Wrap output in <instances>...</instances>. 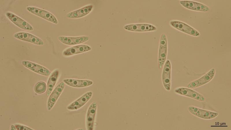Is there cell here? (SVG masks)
<instances>
[{"label":"cell","mask_w":231,"mask_h":130,"mask_svg":"<svg viewBox=\"0 0 231 130\" xmlns=\"http://www.w3.org/2000/svg\"><path fill=\"white\" fill-rule=\"evenodd\" d=\"M215 74V69L213 68L200 78L189 83L187 85V87L191 88H195L204 85L213 79Z\"/></svg>","instance_id":"cell-4"},{"label":"cell","mask_w":231,"mask_h":130,"mask_svg":"<svg viewBox=\"0 0 231 130\" xmlns=\"http://www.w3.org/2000/svg\"><path fill=\"white\" fill-rule=\"evenodd\" d=\"M14 37L18 39L27 42L38 45H43L44 43L43 41L38 37L31 34L20 32L15 34Z\"/></svg>","instance_id":"cell-15"},{"label":"cell","mask_w":231,"mask_h":130,"mask_svg":"<svg viewBox=\"0 0 231 130\" xmlns=\"http://www.w3.org/2000/svg\"><path fill=\"white\" fill-rule=\"evenodd\" d=\"M10 130H17L15 125H12L10 127Z\"/></svg>","instance_id":"cell-23"},{"label":"cell","mask_w":231,"mask_h":130,"mask_svg":"<svg viewBox=\"0 0 231 130\" xmlns=\"http://www.w3.org/2000/svg\"><path fill=\"white\" fill-rule=\"evenodd\" d=\"M124 29L128 31L134 32L154 31L157 30L154 26L147 23L134 24L125 25Z\"/></svg>","instance_id":"cell-10"},{"label":"cell","mask_w":231,"mask_h":130,"mask_svg":"<svg viewBox=\"0 0 231 130\" xmlns=\"http://www.w3.org/2000/svg\"><path fill=\"white\" fill-rule=\"evenodd\" d=\"M174 91L177 94L200 101H204L205 100V98L202 95L190 88L178 87L175 88Z\"/></svg>","instance_id":"cell-6"},{"label":"cell","mask_w":231,"mask_h":130,"mask_svg":"<svg viewBox=\"0 0 231 130\" xmlns=\"http://www.w3.org/2000/svg\"><path fill=\"white\" fill-rule=\"evenodd\" d=\"M172 65L169 60H166L163 66L162 74V81L165 89L168 91L171 90Z\"/></svg>","instance_id":"cell-7"},{"label":"cell","mask_w":231,"mask_h":130,"mask_svg":"<svg viewBox=\"0 0 231 130\" xmlns=\"http://www.w3.org/2000/svg\"><path fill=\"white\" fill-rule=\"evenodd\" d=\"M30 12L55 24H57L58 21L55 16L47 11L34 7H28L26 8Z\"/></svg>","instance_id":"cell-5"},{"label":"cell","mask_w":231,"mask_h":130,"mask_svg":"<svg viewBox=\"0 0 231 130\" xmlns=\"http://www.w3.org/2000/svg\"><path fill=\"white\" fill-rule=\"evenodd\" d=\"M188 109L189 112L193 115L203 119H213L217 117L219 115L217 112L203 109L193 106H189Z\"/></svg>","instance_id":"cell-3"},{"label":"cell","mask_w":231,"mask_h":130,"mask_svg":"<svg viewBox=\"0 0 231 130\" xmlns=\"http://www.w3.org/2000/svg\"><path fill=\"white\" fill-rule=\"evenodd\" d=\"M93 7L92 5H88L68 13L67 16L69 18H77L83 17L88 14L92 10Z\"/></svg>","instance_id":"cell-19"},{"label":"cell","mask_w":231,"mask_h":130,"mask_svg":"<svg viewBox=\"0 0 231 130\" xmlns=\"http://www.w3.org/2000/svg\"><path fill=\"white\" fill-rule=\"evenodd\" d=\"M59 40L62 43L68 45H74L84 43L88 41L89 37L87 36L71 37L59 36Z\"/></svg>","instance_id":"cell-16"},{"label":"cell","mask_w":231,"mask_h":130,"mask_svg":"<svg viewBox=\"0 0 231 130\" xmlns=\"http://www.w3.org/2000/svg\"><path fill=\"white\" fill-rule=\"evenodd\" d=\"M170 25L176 29L184 33L195 37H199L200 33L196 30L186 23L181 21L173 20L170 21Z\"/></svg>","instance_id":"cell-2"},{"label":"cell","mask_w":231,"mask_h":130,"mask_svg":"<svg viewBox=\"0 0 231 130\" xmlns=\"http://www.w3.org/2000/svg\"><path fill=\"white\" fill-rule=\"evenodd\" d=\"M63 82L67 85L74 88H82L92 85L93 82L88 80H80L75 79H66Z\"/></svg>","instance_id":"cell-18"},{"label":"cell","mask_w":231,"mask_h":130,"mask_svg":"<svg viewBox=\"0 0 231 130\" xmlns=\"http://www.w3.org/2000/svg\"><path fill=\"white\" fill-rule=\"evenodd\" d=\"M17 130H33V129L27 126L19 124H14Z\"/></svg>","instance_id":"cell-22"},{"label":"cell","mask_w":231,"mask_h":130,"mask_svg":"<svg viewBox=\"0 0 231 130\" xmlns=\"http://www.w3.org/2000/svg\"><path fill=\"white\" fill-rule=\"evenodd\" d=\"M22 63L25 67L40 74L46 76L51 75V71L48 69L37 64L27 61H23Z\"/></svg>","instance_id":"cell-13"},{"label":"cell","mask_w":231,"mask_h":130,"mask_svg":"<svg viewBox=\"0 0 231 130\" xmlns=\"http://www.w3.org/2000/svg\"><path fill=\"white\" fill-rule=\"evenodd\" d=\"M167 40L164 33L161 35L159 42L158 53V63L159 69L164 65L166 61L167 54Z\"/></svg>","instance_id":"cell-1"},{"label":"cell","mask_w":231,"mask_h":130,"mask_svg":"<svg viewBox=\"0 0 231 130\" xmlns=\"http://www.w3.org/2000/svg\"><path fill=\"white\" fill-rule=\"evenodd\" d=\"M5 15L9 20L20 28L28 31L33 30V28L31 25L15 14L8 12Z\"/></svg>","instance_id":"cell-9"},{"label":"cell","mask_w":231,"mask_h":130,"mask_svg":"<svg viewBox=\"0 0 231 130\" xmlns=\"http://www.w3.org/2000/svg\"><path fill=\"white\" fill-rule=\"evenodd\" d=\"M97 109V104L95 101L93 102L88 108L86 118V126L87 130H92L93 129Z\"/></svg>","instance_id":"cell-11"},{"label":"cell","mask_w":231,"mask_h":130,"mask_svg":"<svg viewBox=\"0 0 231 130\" xmlns=\"http://www.w3.org/2000/svg\"><path fill=\"white\" fill-rule=\"evenodd\" d=\"M59 75V71L55 70L51 74L48 79L47 85L46 95L49 96L52 91L57 82Z\"/></svg>","instance_id":"cell-20"},{"label":"cell","mask_w":231,"mask_h":130,"mask_svg":"<svg viewBox=\"0 0 231 130\" xmlns=\"http://www.w3.org/2000/svg\"><path fill=\"white\" fill-rule=\"evenodd\" d=\"M92 95L93 92L92 91L86 93L68 106L67 109L71 110H77L80 109L89 101Z\"/></svg>","instance_id":"cell-12"},{"label":"cell","mask_w":231,"mask_h":130,"mask_svg":"<svg viewBox=\"0 0 231 130\" xmlns=\"http://www.w3.org/2000/svg\"><path fill=\"white\" fill-rule=\"evenodd\" d=\"M65 83L62 82L60 83L49 95L47 103L48 110H51L54 106L65 87Z\"/></svg>","instance_id":"cell-8"},{"label":"cell","mask_w":231,"mask_h":130,"mask_svg":"<svg viewBox=\"0 0 231 130\" xmlns=\"http://www.w3.org/2000/svg\"><path fill=\"white\" fill-rule=\"evenodd\" d=\"M91 48L87 45H80L72 46L65 49L62 52L63 56H70L90 51Z\"/></svg>","instance_id":"cell-17"},{"label":"cell","mask_w":231,"mask_h":130,"mask_svg":"<svg viewBox=\"0 0 231 130\" xmlns=\"http://www.w3.org/2000/svg\"><path fill=\"white\" fill-rule=\"evenodd\" d=\"M180 3L184 7L193 11L206 12L209 10L208 7L202 3L189 0H181Z\"/></svg>","instance_id":"cell-14"},{"label":"cell","mask_w":231,"mask_h":130,"mask_svg":"<svg viewBox=\"0 0 231 130\" xmlns=\"http://www.w3.org/2000/svg\"><path fill=\"white\" fill-rule=\"evenodd\" d=\"M47 85L44 82H40L35 85L34 90L36 93L38 94H42L44 93L46 90Z\"/></svg>","instance_id":"cell-21"}]
</instances>
